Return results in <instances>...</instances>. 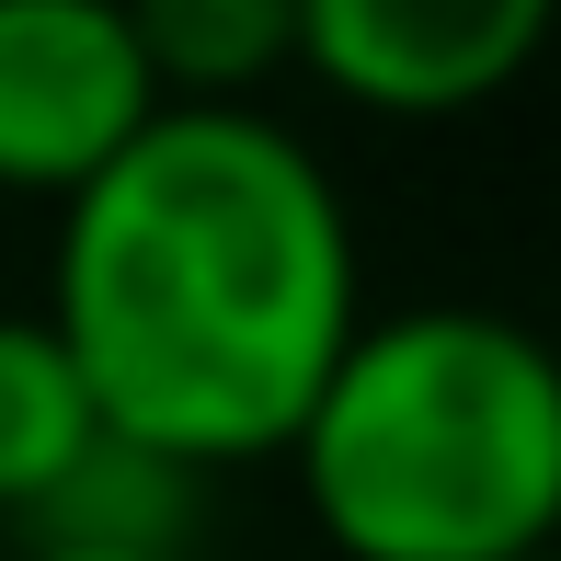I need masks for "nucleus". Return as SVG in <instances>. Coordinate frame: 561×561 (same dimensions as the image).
Returning a JSON list of instances; mask_svg holds the SVG:
<instances>
[{
	"instance_id": "nucleus-1",
	"label": "nucleus",
	"mask_w": 561,
	"mask_h": 561,
	"mask_svg": "<svg viewBox=\"0 0 561 561\" xmlns=\"http://www.w3.org/2000/svg\"><path fill=\"white\" fill-rule=\"evenodd\" d=\"M355 321V218L321 149L264 104H161L81 195H58L46 333L115 436L195 481L287 447Z\"/></svg>"
},
{
	"instance_id": "nucleus-2",
	"label": "nucleus",
	"mask_w": 561,
	"mask_h": 561,
	"mask_svg": "<svg viewBox=\"0 0 561 561\" xmlns=\"http://www.w3.org/2000/svg\"><path fill=\"white\" fill-rule=\"evenodd\" d=\"M275 458L344 561H550L561 367L504 310L355 321Z\"/></svg>"
},
{
	"instance_id": "nucleus-3",
	"label": "nucleus",
	"mask_w": 561,
	"mask_h": 561,
	"mask_svg": "<svg viewBox=\"0 0 561 561\" xmlns=\"http://www.w3.org/2000/svg\"><path fill=\"white\" fill-rule=\"evenodd\" d=\"M161 115L115 0H0V195H81Z\"/></svg>"
},
{
	"instance_id": "nucleus-4",
	"label": "nucleus",
	"mask_w": 561,
	"mask_h": 561,
	"mask_svg": "<svg viewBox=\"0 0 561 561\" xmlns=\"http://www.w3.org/2000/svg\"><path fill=\"white\" fill-rule=\"evenodd\" d=\"M550 0H298V69L390 126L481 115L527 81Z\"/></svg>"
},
{
	"instance_id": "nucleus-5",
	"label": "nucleus",
	"mask_w": 561,
	"mask_h": 561,
	"mask_svg": "<svg viewBox=\"0 0 561 561\" xmlns=\"http://www.w3.org/2000/svg\"><path fill=\"white\" fill-rule=\"evenodd\" d=\"M161 104H252L298 69V0H115Z\"/></svg>"
},
{
	"instance_id": "nucleus-6",
	"label": "nucleus",
	"mask_w": 561,
	"mask_h": 561,
	"mask_svg": "<svg viewBox=\"0 0 561 561\" xmlns=\"http://www.w3.org/2000/svg\"><path fill=\"white\" fill-rule=\"evenodd\" d=\"M92 436H104V413H92L69 344L46 333V310L0 321V516L35 527V504L92 458Z\"/></svg>"
},
{
	"instance_id": "nucleus-7",
	"label": "nucleus",
	"mask_w": 561,
	"mask_h": 561,
	"mask_svg": "<svg viewBox=\"0 0 561 561\" xmlns=\"http://www.w3.org/2000/svg\"><path fill=\"white\" fill-rule=\"evenodd\" d=\"M23 561H195V550H23Z\"/></svg>"
}]
</instances>
